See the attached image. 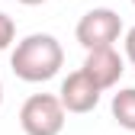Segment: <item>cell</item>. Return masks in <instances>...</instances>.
Instances as JSON below:
<instances>
[{"mask_svg":"<svg viewBox=\"0 0 135 135\" xmlns=\"http://www.w3.org/2000/svg\"><path fill=\"white\" fill-rule=\"evenodd\" d=\"M64 64V52H61V42L48 32H32L23 42H16L13 55H10V68L13 74L26 80V84H42V80H52Z\"/></svg>","mask_w":135,"mask_h":135,"instance_id":"obj_1","label":"cell"},{"mask_svg":"<svg viewBox=\"0 0 135 135\" xmlns=\"http://www.w3.org/2000/svg\"><path fill=\"white\" fill-rule=\"evenodd\" d=\"M20 126L26 135H61L64 106L55 93H32L20 109Z\"/></svg>","mask_w":135,"mask_h":135,"instance_id":"obj_2","label":"cell"},{"mask_svg":"<svg viewBox=\"0 0 135 135\" xmlns=\"http://www.w3.org/2000/svg\"><path fill=\"white\" fill-rule=\"evenodd\" d=\"M74 36L84 48H100V45H113L119 42L122 36V16L109 10V7H97V10H87L80 16V23L74 29Z\"/></svg>","mask_w":135,"mask_h":135,"instance_id":"obj_3","label":"cell"},{"mask_svg":"<svg viewBox=\"0 0 135 135\" xmlns=\"http://www.w3.org/2000/svg\"><path fill=\"white\" fill-rule=\"evenodd\" d=\"M80 71L87 74L100 90H109L126 74V61H122V55L116 52L113 45H100V48H87V58H84Z\"/></svg>","mask_w":135,"mask_h":135,"instance_id":"obj_4","label":"cell"},{"mask_svg":"<svg viewBox=\"0 0 135 135\" xmlns=\"http://www.w3.org/2000/svg\"><path fill=\"white\" fill-rule=\"evenodd\" d=\"M100 93H103V90H100L84 71H74V74H68V77L61 80L58 100H61L64 113H77V116H84V113H93V109H97Z\"/></svg>","mask_w":135,"mask_h":135,"instance_id":"obj_5","label":"cell"},{"mask_svg":"<svg viewBox=\"0 0 135 135\" xmlns=\"http://www.w3.org/2000/svg\"><path fill=\"white\" fill-rule=\"evenodd\" d=\"M113 119L119 122L122 129H129V132H135V87H126V90H119L113 97Z\"/></svg>","mask_w":135,"mask_h":135,"instance_id":"obj_6","label":"cell"},{"mask_svg":"<svg viewBox=\"0 0 135 135\" xmlns=\"http://www.w3.org/2000/svg\"><path fill=\"white\" fill-rule=\"evenodd\" d=\"M13 39H16V26H13V20H10L7 13H0V52H3V48H10Z\"/></svg>","mask_w":135,"mask_h":135,"instance_id":"obj_7","label":"cell"},{"mask_svg":"<svg viewBox=\"0 0 135 135\" xmlns=\"http://www.w3.org/2000/svg\"><path fill=\"white\" fill-rule=\"evenodd\" d=\"M126 58H129V61L135 64V26H132V29L126 32Z\"/></svg>","mask_w":135,"mask_h":135,"instance_id":"obj_8","label":"cell"},{"mask_svg":"<svg viewBox=\"0 0 135 135\" xmlns=\"http://www.w3.org/2000/svg\"><path fill=\"white\" fill-rule=\"evenodd\" d=\"M20 3H26V7H39V3H45V0H20Z\"/></svg>","mask_w":135,"mask_h":135,"instance_id":"obj_9","label":"cell"},{"mask_svg":"<svg viewBox=\"0 0 135 135\" xmlns=\"http://www.w3.org/2000/svg\"><path fill=\"white\" fill-rule=\"evenodd\" d=\"M0 103H3V84H0Z\"/></svg>","mask_w":135,"mask_h":135,"instance_id":"obj_10","label":"cell"},{"mask_svg":"<svg viewBox=\"0 0 135 135\" xmlns=\"http://www.w3.org/2000/svg\"><path fill=\"white\" fill-rule=\"evenodd\" d=\"M132 3H135V0H132Z\"/></svg>","mask_w":135,"mask_h":135,"instance_id":"obj_11","label":"cell"}]
</instances>
